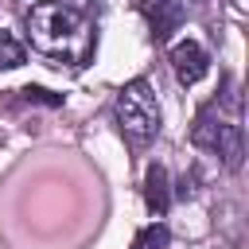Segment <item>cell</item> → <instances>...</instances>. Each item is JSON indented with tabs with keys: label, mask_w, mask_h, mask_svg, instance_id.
Wrapping results in <instances>:
<instances>
[{
	"label": "cell",
	"mask_w": 249,
	"mask_h": 249,
	"mask_svg": "<svg viewBox=\"0 0 249 249\" xmlns=\"http://www.w3.org/2000/svg\"><path fill=\"white\" fill-rule=\"evenodd\" d=\"M27 31H31V47L47 58L82 66L93 54V35L82 19V12H74L70 4L58 0H39L27 12Z\"/></svg>",
	"instance_id": "1"
},
{
	"label": "cell",
	"mask_w": 249,
	"mask_h": 249,
	"mask_svg": "<svg viewBox=\"0 0 249 249\" xmlns=\"http://www.w3.org/2000/svg\"><path fill=\"white\" fill-rule=\"evenodd\" d=\"M117 121H121V128L136 144L156 140V132H160V105H156V93H152V86L144 78H132L117 93Z\"/></svg>",
	"instance_id": "2"
},
{
	"label": "cell",
	"mask_w": 249,
	"mask_h": 249,
	"mask_svg": "<svg viewBox=\"0 0 249 249\" xmlns=\"http://www.w3.org/2000/svg\"><path fill=\"white\" fill-rule=\"evenodd\" d=\"M171 70H175V78H179L183 86L202 82V78H206V70H210V58H206L202 43H195V39L175 43V47H171Z\"/></svg>",
	"instance_id": "3"
},
{
	"label": "cell",
	"mask_w": 249,
	"mask_h": 249,
	"mask_svg": "<svg viewBox=\"0 0 249 249\" xmlns=\"http://www.w3.org/2000/svg\"><path fill=\"white\" fill-rule=\"evenodd\" d=\"M136 8H140V16L148 19V27H152L156 43L171 39V31H175V27H179V19H183V12H179V4H175V0H136Z\"/></svg>",
	"instance_id": "4"
},
{
	"label": "cell",
	"mask_w": 249,
	"mask_h": 249,
	"mask_svg": "<svg viewBox=\"0 0 249 249\" xmlns=\"http://www.w3.org/2000/svg\"><path fill=\"white\" fill-rule=\"evenodd\" d=\"M144 202H148V210H152L156 218H163V214H167V206H171L167 171H163L160 163H152V167L144 171Z\"/></svg>",
	"instance_id": "5"
},
{
	"label": "cell",
	"mask_w": 249,
	"mask_h": 249,
	"mask_svg": "<svg viewBox=\"0 0 249 249\" xmlns=\"http://www.w3.org/2000/svg\"><path fill=\"white\" fill-rule=\"evenodd\" d=\"M214 152L222 156V163H226L230 171H233V167H241V156H245V148H241V128L222 121V128H218V140H214Z\"/></svg>",
	"instance_id": "6"
},
{
	"label": "cell",
	"mask_w": 249,
	"mask_h": 249,
	"mask_svg": "<svg viewBox=\"0 0 249 249\" xmlns=\"http://www.w3.org/2000/svg\"><path fill=\"white\" fill-rule=\"evenodd\" d=\"M23 58H27L23 43L12 31H0V70H16V66H23Z\"/></svg>",
	"instance_id": "7"
},
{
	"label": "cell",
	"mask_w": 249,
	"mask_h": 249,
	"mask_svg": "<svg viewBox=\"0 0 249 249\" xmlns=\"http://www.w3.org/2000/svg\"><path fill=\"white\" fill-rule=\"evenodd\" d=\"M167 241H171L167 226H163V222H152V226H144V230L136 233L132 249H167Z\"/></svg>",
	"instance_id": "8"
},
{
	"label": "cell",
	"mask_w": 249,
	"mask_h": 249,
	"mask_svg": "<svg viewBox=\"0 0 249 249\" xmlns=\"http://www.w3.org/2000/svg\"><path fill=\"white\" fill-rule=\"evenodd\" d=\"M23 97H27V101H43V105H62L58 93H47V89H39V86H23Z\"/></svg>",
	"instance_id": "9"
}]
</instances>
